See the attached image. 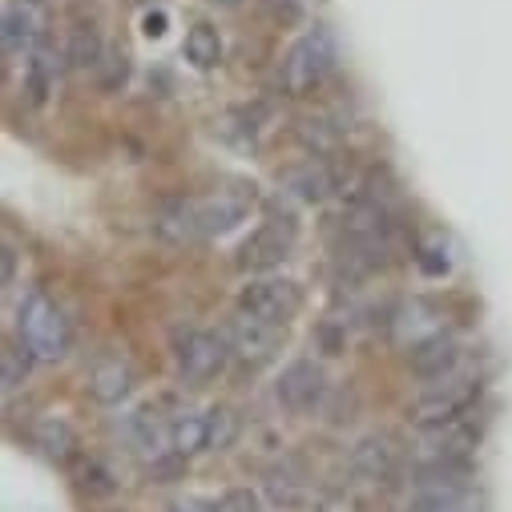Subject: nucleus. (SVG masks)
<instances>
[{
	"label": "nucleus",
	"mask_w": 512,
	"mask_h": 512,
	"mask_svg": "<svg viewBox=\"0 0 512 512\" xmlns=\"http://www.w3.org/2000/svg\"><path fill=\"white\" fill-rule=\"evenodd\" d=\"M335 61H339V45H335L331 29H311L287 49V57L279 65V89L287 97H307L327 81Z\"/></svg>",
	"instance_id": "1"
},
{
	"label": "nucleus",
	"mask_w": 512,
	"mask_h": 512,
	"mask_svg": "<svg viewBox=\"0 0 512 512\" xmlns=\"http://www.w3.org/2000/svg\"><path fill=\"white\" fill-rule=\"evenodd\" d=\"M480 375L476 371H464V363L452 371V375H444V379H436V383H424V392H420V400H416V424L420 428H432V424H448V420H464L468 412H472V404L480 400Z\"/></svg>",
	"instance_id": "2"
},
{
	"label": "nucleus",
	"mask_w": 512,
	"mask_h": 512,
	"mask_svg": "<svg viewBox=\"0 0 512 512\" xmlns=\"http://www.w3.org/2000/svg\"><path fill=\"white\" fill-rule=\"evenodd\" d=\"M17 331H21V343L29 347V355L41 363H57L69 355V319L49 295H29L21 303Z\"/></svg>",
	"instance_id": "3"
},
{
	"label": "nucleus",
	"mask_w": 512,
	"mask_h": 512,
	"mask_svg": "<svg viewBox=\"0 0 512 512\" xmlns=\"http://www.w3.org/2000/svg\"><path fill=\"white\" fill-rule=\"evenodd\" d=\"M49 25H53L49 0H9L5 17H0V45H5V57H33L37 49H45Z\"/></svg>",
	"instance_id": "4"
},
{
	"label": "nucleus",
	"mask_w": 512,
	"mask_h": 512,
	"mask_svg": "<svg viewBox=\"0 0 512 512\" xmlns=\"http://www.w3.org/2000/svg\"><path fill=\"white\" fill-rule=\"evenodd\" d=\"M230 339L218 331H186L174 343V363H178V379L190 388H206L214 375H222L226 359H230Z\"/></svg>",
	"instance_id": "5"
},
{
	"label": "nucleus",
	"mask_w": 512,
	"mask_h": 512,
	"mask_svg": "<svg viewBox=\"0 0 512 512\" xmlns=\"http://www.w3.org/2000/svg\"><path fill=\"white\" fill-rule=\"evenodd\" d=\"M299 307H303V295L287 279H254L238 291V315L263 319L275 327H287L299 315Z\"/></svg>",
	"instance_id": "6"
},
{
	"label": "nucleus",
	"mask_w": 512,
	"mask_h": 512,
	"mask_svg": "<svg viewBox=\"0 0 512 512\" xmlns=\"http://www.w3.org/2000/svg\"><path fill=\"white\" fill-rule=\"evenodd\" d=\"M230 351L250 363V367H263L271 363L279 351H283V339H287V327H275V323H263V319H250V315H238L230 323Z\"/></svg>",
	"instance_id": "7"
},
{
	"label": "nucleus",
	"mask_w": 512,
	"mask_h": 512,
	"mask_svg": "<svg viewBox=\"0 0 512 512\" xmlns=\"http://www.w3.org/2000/svg\"><path fill=\"white\" fill-rule=\"evenodd\" d=\"M279 404L287 408V412H295V416H307V412H315L319 404H323V396H327V375H323V367L319 363H311V359H299V363H291L283 375H279Z\"/></svg>",
	"instance_id": "8"
},
{
	"label": "nucleus",
	"mask_w": 512,
	"mask_h": 512,
	"mask_svg": "<svg viewBox=\"0 0 512 512\" xmlns=\"http://www.w3.org/2000/svg\"><path fill=\"white\" fill-rule=\"evenodd\" d=\"M287 254H291V230H283L279 222H267V226H259L238 246V271L267 275V271L283 267Z\"/></svg>",
	"instance_id": "9"
},
{
	"label": "nucleus",
	"mask_w": 512,
	"mask_h": 512,
	"mask_svg": "<svg viewBox=\"0 0 512 512\" xmlns=\"http://www.w3.org/2000/svg\"><path fill=\"white\" fill-rule=\"evenodd\" d=\"M396 464H400V448H396L392 436H383V432L363 436V440L351 448V460H347L351 476L363 480V484H383V480L396 472Z\"/></svg>",
	"instance_id": "10"
},
{
	"label": "nucleus",
	"mask_w": 512,
	"mask_h": 512,
	"mask_svg": "<svg viewBox=\"0 0 512 512\" xmlns=\"http://www.w3.org/2000/svg\"><path fill=\"white\" fill-rule=\"evenodd\" d=\"M194 214H198V234H202V238H214V234L234 230V226L250 214V198H246V194L218 190V194H210V198H194Z\"/></svg>",
	"instance_id": "11"
},
{
	"label": "nucleus",
	"mask_w": 512,
	"mask_h": 512,
	"mask_svg": "<svg viewBox=\"0 0 512 512\" xmlns=\"http://www.w3.org/2000/svg\"><path fill=\"white\" fill-rule=\"evenodd\" d=\"M283 190L299 202H327L339 190V178L323 158H307L283 174Z\"/></svg>",
	"instance_id": "12"
},
{
	"label": "nucleus",
	"mask_w": 512,
	"mask_h": 512,
	"mask_svg": "<svg viewBox=\"0 0 512 512\" xmlns=\"http://www.w3.org/2000/svg\"><path fill=\"white\" fill-rule=\"evenodd\" d=\"M408 363H412V371H416L424 383H436V379H444V375H452V371L460 367V343L440 331V335L416 343V347L408 351Z\"/></svg>",
	"instance_id": "13"
},
{
	"label": "nucleus",
	"mask_w": 512,
	"mask_h": 512,
	"mask_svg": "<svg viewBox=\"0 0 512 512\" xmlns=\"http://www.w3.org/2000/svg\"><path fill=\"white\" fill-rule=\"evenodd\" d=\"M130 388H134V371H130V363H125L121 355H101V359L93 363V371H89V392H93L97 404L113 408V404H121L125 396H130Z\"/></svg>",
	"instance_id": "14"
},
{
	"label": "nucleus",
	"mask_w": 512,
	"mask_h": 512,
	"mask_svg": "<svg viewBox=\"0 0 512 512\" xmlns=\"http://www.w3.org/2000/svg\"><path fill=\"white\" fill-rule=\"evenodd\" d=\"M170 440H174V424H166L158 408H138V412L130 416V444L138 448V456L162 460Z\"/></svg>",
	"instance_id": "15"
},
{
	"label": "nucleus",
	"mask_w": 512,
	"mask_h": 512,
	"mask_svg": "<svg viewBox=\"0 0 512 512\" xmlns=\"http://www.w3.org/2000/svg\"><path fill=\"white\" fill-rule=\"evenodd\" d=\"M263 488H267V500H271L275 508L291 512V508H299V504L307 500V472H303L295 460H283V464H275V468L267 472Z\"/></svg>",
	"instance_id": "16"
},
{
	"label": "nucleus",
	"mask_w": 512,
	"mask_h": 512,
	"mask_svg": "<svg viewBox=\"0 0 512 512\" xmlns=\"http://www.w3.org/2000/svg\"><path fill=\"white\" fill-rule=\"evenodd\" d=\"M158 234L170 238V242H198V214H194V198H170L158 206Z\"/></svg>",
	"instance_id": "17"
},
{
	"label": "nucleus",
	"mask_w": 512,
	"mask_h": 512,
	"mask_svg": "<svg viewBox=\"0 0 512 512\" xmlns=\"http://www.w3.org/2000/svg\"><path fill=\"white\" fill-rule=\"evenodd\" d=\"M57 81H61V57L53 49H37L25 65V93L33 105H45L53 93H57Z\"/></svg>",
	"instance_id": "18"
},
{
	"label": "nucleus",
	"mask_w": 512,
	"mask_h": 512,
	"mask_svg": "<svg viewBox=\"0 0 512 512\" xmlns=\"http://www.w3.org/2000/svg\"><path fill=\"white\" fill-rule=\"evenodd\" d=\"M33 440H37V448H41L49 460H57V464H69V460L77 456V432H73V424L61 420V416L41 420V424L33 428Z\"/></svg>",
	"instance_id": "19"
},
{
	"label": "nucleus",
	"mask_w": 512,
	"mask_h": 512,
	"mask_svg": "<svg viewBox=\"0 0 512 512\" xmlns=\"http://www.w3.org/2000/svg\"><path fill=\"white\" fill-rule=\"evenodd\" d=\"M186 61L194 65V69H218V61H222V37H218V29L214 25H194L190 33H186Z\"/></svg>",
	"instance_id": "20"
},
{
	"label": "nucleus",
	"mask_w": 512,
	"mask_h": 512,
	"mask_svg": "<svg viewBox=\"0 0 512 512\" xmlns=\"http://www.w3.org/2000/svg\"><path fill=\"white\" fill-rule=\"evenodd\" d=\"M65 57H69L73 69H101L105 45H101L97 29H93V25H77V29L69 33V49H65Z\"/></svg>",
	"instance_id": "21"
},
{
	"label": "nucleus",
	"mask_w": 512,
	"mask_h": 512,
	"mask_svg": "<svg viewBox=\"0 0 512 512\" xmlns=\"http://www.w3.org/2000/svg\"><path fill=\"white\" fill-rule=\"evenodd\" d=\"M206 448H210L206 416H182V420L174 424L170 452H174V456H182V460H190V456H198V452H206Z\"/></svg>",
	"instance_id": "22"
},
{
	"label": "nucleus",
	"mask_w": 512,
	"mask_h": 512,
	"mask_svg": "<svg viewBox=\"0 0 512 512\" xmlns=\"http://www.w3.org/2000/svg\"><path fill=\"white\" fill-rule=\"evenodd\" d=\"M206 428H210V452H226V448H234V440H238V416H234V408H226V404H218V408H210L206 412Z\"/></svg>",
	"instance_id": "23"
},
{
	"label": "nucleus",
	"mask_w": 512,
	"mask_h": 512,
	"mask_svg": "<svg viewBox=\"0 0 512 512\" xmlns=\"http://www.w3.org/2000/svg\"><path fill=\"white\" fill-rule=\"evenodd\" d=\"M29 367H33L29 347H5L0 351V383H5V392L21 388V383L29 379Z\"/></svg>",
	"instance_id": "24"
},
{
	"label": "nucleus",
	"mask_w": 512,
	"mask_h": 512,
	"mask_svg": "<svg viewBox=\"0 0 512 512\" xmlns=\"http://www.w3.org/2000/svg\"><path fill=\"white\" fill-rule=\"evenodd\" d=\"M125 77H130V57L117 53V49H105V57H101V85L117 89V85H125Z\"/></svg>",
	"instance_id": "25"
},
{
	"label": "nucleus",
	"mask_w": 512,
	"mask_h": 512,
	"mask_svg": "<svg viewBox=\"0 0 512 512\" xmlns=\"http://www.w3.org/2000/svg\"><path fill=\"white\" fill-rule=\"evenodd\" d=\"M420 271L424 275H432V279H440V275H448V267H452V259H448V246H440V242H432V246H424L420 250Z\"/></svg>",
	"instance_id": "26"
},
{
	"label": "nucleus",
	"mask_w": 512,
	"mask_h": 512,
	"mask_svg": "<svg viewBox=\"0 0 512 512\" xmlns=\"http://www.w3.org/2000/svg\"><path fill=\"white\" fill-rule=\"evenodd\" d=\"M218 504H222V512H263L259 492H250V488H230Z\"/></svg>",
	"instance_id": "27"
},
{
	"label": "nucleus",
	"mask_w": 512,
	"mask_h": 512,
	"mask_svg": "<svg viewBox=\"0 0 512 512\" xmlns=\"http://www.w3.org/2000/svg\"><path fill=\"white\" fill-rule=\"evenodd\" d=\"M81 488H85V492H93V496H109V492H113V476H109L97 460H89V464H85V472H81Z\"/></svg>",
	"instance_id": "28"
},
{
	"label": "nucleus",
	"mask_w": 512,
	"mask_h": 512,
	"mask_svg": "<svg viewBox=\"0 0 512 512\" xmlns=\"http://www.w3.org/2000/svg\"><path fill=\"white\" fill-rule=\"evenodd\" d=\"M363 504L347 492V488H335V492H323L319 496V504H315V512H359Z\"/></svg>",
	"instance_id": "29"
},
{
	"label": "nucleus",
	"mask_w": 512,
	"mask_h": 512,
	"mask_svg": "<svg viewBox=\"0 0 512 512\" xmlns=\"http://www.w3.org/2000/svg\"><path fill=\"white\" fill-rule=\"evenodd\" d=\"M166 512H222V504L210 500V496H182V500H174Z\"/></svg>",
	"instance_id": "30"
},
{
	"label": "nucleus",
	"mask_w": 512,
	"mask_h": 512,
	"mask_svg": "<svg viewBox=\"0 0 512 512\" xmlns=\"http://www.w3.org/2000/svg\"><path fill=\"white\" fill-rule=\"evenodd\" d=\"M142 33H146V37H162V33H166V13H146Z\"/></svg>",
	"instance_id": "31"
},
{
	"label": "nucleus",
	"mask_w": 512,
	"mask_h": 512,
	"mask_svg": "<svg viewBox=\"0 0 512 512\" xmlns=\"http://www.w3.org/2000/svg\"><path fill=\"white\" fill-rule=\"evenodd\" d=\"M13 275H17V254L5 250V283H13Z\"/></svg>",
	"instance_id": "32"
},
{
	"label": "nucleus",
	"mask_w": 512,
	"mask_h": 512,
	"mask_svg": "<svg viewBox=\"0 0 512 512\" xmlns=\"http://www.w3.org/2000/svg\"><path fill=\"white\" fill-rule=\"evenodd\" d=\"M214 5H222V9H238L242 0H214Z\"/></svg>",
	"instance_id": "33"
}]
</instances>
